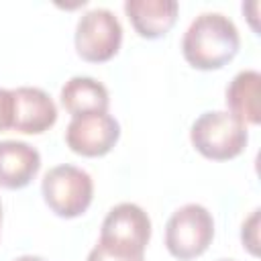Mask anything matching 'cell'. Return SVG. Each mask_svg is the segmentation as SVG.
Returning <instances> with one entry per match:
<instances>
[{
    "label": "cell",
    "mask_w": 261,
    "mask_h": 261,
    "mask_svg": "<svg viewBox=\"0 0 261 261\" xmlns=\"http://www.w3.org/2000/svg\"><path fill=\"white\" fill-rule=\"evenodd\" d=\"M241 47L239 29L220 12H202L196 16L181 39L184 59L202 71L224 67Z\"/></svg>",
    "instance_id": "1"
},
{
    "label": "cell",
    "mask_w": 261,
    "mask_h": 261,
    "mask_svg": "<svg viewBox=\"0 0 261 261\" xmlns=\"http://www.w3.org/2000/svg\"><path fill=\"white\" fill-rule=\"evenodd\" d=\"M190 141L202 157L212 161H228L245 151L249 133L247 126L226 110H208L194 120Z\"/></svg>",
    "instance_id": "2"
},
{
    "label": "cell",
    "mask_w": 261,
    "mask_h": 261,
    "mask_svg": "<svg viewBox=\"0 0 261 261\" xmlns=\"http://www.w3.org/2000/svg\"><path fill=\"white\" fill-rule=\"evenodd\" d=\"M41 194L53 214L61 218H77L92 204L94 181L82 167L63 163L45 173Z\"/></svg>",
    "instance_id": "3"
},
{
    "label": "cell",
    "mask_w": 261,
    "mask_h": 261,
    "mask_svg": "<svg viewBox=\"0 0 261 261\" xmlns=\"http://www.w3.org/2000/svg\"><path fill=\"white\" fill-rule=\"evenodd\" d=\"M214 239V220L202 204H184L165 224V247L179 261L200 257Z\"/></svg>",
    "instance_id": "4"
},
{
    "label": "cell",
    "mask_w": 261,
    "mask_h": 261,
    "mask_svg": "<svg viewBox=\"0 0 261 261\" xmlns=\"http://www.w3.org/2000/svg\"><path fill=\"white\" fill-rule=\"evenodd\" d=\"M75 51L84 61H110L122 43V27L118 16L108 8H92L84 12L75 24Z\"/></svg>",
    "instance_id": "5"
},
{
    "label": "cell",
    "mask_w": 261,
    "mask_h": 261,
    "mask_svg": "<svg viewBox=\"0 0 261 261\" xmlns=\"http://www.w3.org/2000/svg\"><path fill=\"white\" fill-rule=\"evenodd\" d=\"M149 239H151L149 214L139 204L120 202L108 210L102 222L98 243L126 255H145Z\"/></svg>",
    "instance_id": "6"
},
{
    "label": "cell",
    "mask_w": 261,
    "mask_h": 261,
    "mask_svg": "<svg viewBox=\"0 0 261 261\" xmlns=\"http://www.w3.org/2000/svg\"><path fill=\"white\" fill-rule=\"evenodd\" d=\"M120 139V124L108 112L73 116L65 130L67 147L82 157H102Z\"/></svg>",
    "instance_id": "7"
},
{
    "label": "cell",
    "mask_w": 261,
    "mask_h": 261,
    "mask_svg": "<svg viewBox=\"0 0 261 261\" xmlns=\"http://www.w3.org/2000/svg\"><path fill=\"white\" fill-rule=\"evenodd\" d=\"M14 118L12 128L22 135H41L57 120V106L51 96L41 88L22 86L12 90Z\"/></svg>",
    "instance_id": "8"
},
{
    "label": "cell",
    "mask_w": 261,
    "mask_h": 261,
    "mask_svg": "<svg viewBox=\"0 0 261 261\" xmlns=\"http://www.w3.org/2000/svg\"><path fill=\"white\" fill-rule=\"evenodd\" d=\"M41 169L39 151L24 141H0V188H27Z\"/></svg>",
    "instance_id": "9"
},
{
    "label": "cell",
    "mask_w": 261,
    "mask_h": 261,
    "mask_svg": "<svg viewBox=\"0 0 261 261\" xmlns=\"http://www.w3.org/2000/svg\"><path fill=\"white\" fill-rule=\"evenodd\" d=\"M179 4L175 0H126L124 14L143 39H159L171 31L177 20Z\"/></svg>",
    "instance_id": "10"
},
{
    "label": "cell",
    "mask_w": 261,
    "mask_h": 261,
    "mask_svg": "<svg viewBox=\"0 0 261 261\" xmlns=\"http://www.w3.org/2000/svg\"><path fill=\"white\" fill-rule=\"evenodd\" d=\"M61 106L73 116L84 114H96V112H108L110 96L102 82L90 77V75H73L69 77L59 94Z\"/></svg>",
    "instance_id": "11"
},
{
    "label": "cell",
    "mask_w": 261,
    "mask_h": 261,
    "mask_svg": "<svg viewBox=\"0 0 261 261\" xmlns=\"http://www.w3.org/2000/svg\"><path fill=\"white\" fill-rule=\"evenodd\" d=\"M259 90H261V73L255 69L239 71L230 84L226 86V106L228 114H232L241 124H259Z\"/></svg>",
    "instance_id": "12"
},
{
    "label": "cell",
    "mask_w": 261,
    "mask_h": 261,
    "mask_svg": "<svg viewBox=\"0 0 261 261\" xmlns=\"http://www.w3.org/2000/svg\"><path fill=\"white\" fill-rule=\"evenodd\" d=\"M86 261H145V255H126L120 251H114L102 243H98L90 253Z\"/></svg>",
    "instance_id": "13"
},
{
    "label": "cell",
    "mask_w": 261,
    "mask_h": 261,
    "mask_svg": "<svg viewBox=\"0 0 261 261\" xmlns=\"http://www.w3.org/2000/svg\"><path fill=\"white\" fill-rule=\"evenodd\" d=\"M257 226H259V210H253V214L243 222V228H241V241H243V247L249 249V253L257 255V245H259V239H257Z\"/></svg>",
    "instance_id": "14"
},
{
    "label": "cell",
    "mask_w": 261,
    "mask_h": 261,
    "mask_svg": "<svg viewBox=\"0 0 261 261\" xmlns=\"http://www.w3.org/2000/svg\"><path fill=\"white\" fill-rule=\"evenodd\" d=\"M12 118H14V98H12V90L0 88V133L12 128Z\"/></svg>",
    "instance_id": "15"
},
{
    "label": "cell",
    "mask_w": 261,
    "mask_h": 261,
    "mask_svg": "<svg viewBox=\"0 0 261 261\" xmlns=\"http://www.w3.org/2000/svg\"><path fill=\"white\" fill-rule=\"evenodd\" d=\"M14 261H45V259L43 257H37V255H22V257H18Z\"/></svg>",
    "instance_id": "16"
},
{
    "label": "cell",
    "mask_w": 261,
    "mask_h": 261,
    "mask_svg": "<svg viewBox=\"0 0 261 261\" xmlns=\"http://www.w3.org/2000/svg\"><path fill=\"white\" fill-rule=\"evenodd\" d=\"M0 224H2V202H0Z\"/></svg>",
    "instance_id": "17"
},
{
    "label": "cell",
    "mask_w": 261,
    "mask_h": 261,
    "mask_svg": "<svg viewBox=\"0 0 261 261\" xmlns=\"http://www.w3.org/2000/svg\"><path fill=\"white\" fill-rule=\"evenodd\" d=\"M218 261H234V259H218Z\"/></svg>",
    "instance_id": "18"
}]
</instances>
